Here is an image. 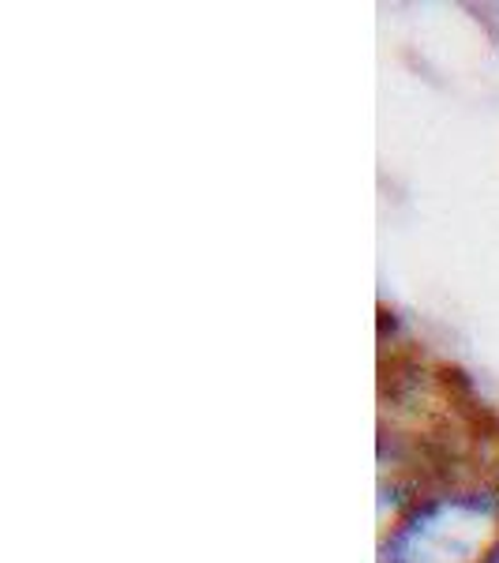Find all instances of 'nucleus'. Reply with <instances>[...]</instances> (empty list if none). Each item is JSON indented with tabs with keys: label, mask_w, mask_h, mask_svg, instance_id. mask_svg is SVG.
<instances>
[{
	"label": "nucleus",
	"mask_w": 499,
	"mask_h": 563,
	"mask_svg": "<svg viewBox=\"0 0 499 563\" xmlns=\"http://www.w3.org/2000/svg\"><path fill=\"white\" fill-rule=\"evenodd\" d=\"M492 496H440L417 507L387 541V563H477L496 533Z\"/></svg>",
	"instance_id": "1"
}]
</instances>
